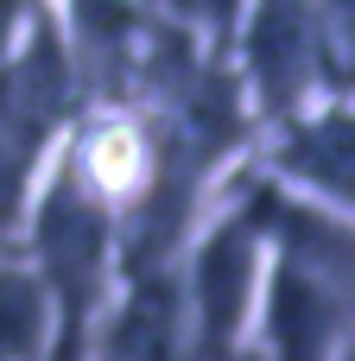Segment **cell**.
<instances>
[{
  "mask_svg": "<svg viewBox=\"0 0 355 361\" xmlns=\"http://www.w3.org/2000/svg\"><path fill=\"white\" fill-rule=\"evenodd\" d=\"M254 165L279 190L349 216V95L318 102V108L267 127V146L254 152Z\"/></svg>",
  "mask_w": 355,
  "mask_h": 361,
  "instance_id": "1",
  "label": "cell"
},
{
  "mask_svg": "<svg viewBox=\"0 0 355 361\" xmlns=\"http://www.w3.org/2000/svg\"><path fill=\"white\" fill-rule=\"evenodd\" d=\"M51 343H57L51 298L25 267V254L13 247L0 254V361H51Z\"/></svg>",
  "mask_w": 355,
  "mask_h": 361,
  "instance_id": "2",
  "label": "cell"
},
{
  "mask_svg": "<svg viewBox=\"0 0 355 361\" xmlns=\"http://www.w3.org/2000/svg\"><path fill=\"white\" fill-rule=\"evenodd\" d=\"M32 184H38V165L0 140V254H13V247H19V228H25Z\"/></svg>",
  "mask_w": 355,
  "mask_h": 361,
  "instance_id": "3",
  "label": "cell"
}]
</instances>
